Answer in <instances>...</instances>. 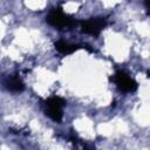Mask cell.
I'll return each instance as SVG.
<instances>
[{
    "label": "cell",
    "instance_id": "obj_1",
    "mask_svg": "<svg viewBox=\"0 0 150 150\" xmlns=\"http://www.w3.org/2000/svg\"><path fill=\"white\" fill-rule=\"evenodd\" d=\"M46 22L57 29H64V28H70L76 25V20L66 14L61 7H56L49 11V13L46 15Z\"/></svg>",
    "mask_w": 150,
    "mask_h": 150
},
{
    "label": "cell",
    "instance_id": "obj_2",
    "mask_svg": "<svg viewBox=\"0 0 150 150\" xmlns=\"http://www.w3.org/2000/svg\"><path fill=\"white\" fill-rule=\"evenodd\" d=\"M45 114L54 122L60 123L63 117V107L66 105V100L60 96H50L45 101Z\"/></svg>",
    "mask_w": 150,
    "mask_h": 150
},
{
    "label": "cell",
    "instance_id": "obj_3",
    "mask_svg": "<svg viewBox=\"0 0 150 150\" xmlns=\"http://www.w3.org/2000/svg\"><path fill=\"white\" fill-rule=\"evenodd\" d=\"M111 80L114 81L116 87L124 93H134L138 87L137 82L132 77H130L129 74H127L124 70H116Z\"/></svg>",
    "mask_w": 150,
    "mask_h": 150
},
{
    "label": "cell",
    "instance_id": "obj_4",
    "mask_svg": "<svg viewBox=\"0 0 150 150\" xmlns=\"http://www.w3.org/2000/svg\"><path fill=\"white\" fill-rule=\"evenodd\" d=\"M105 26H107V19L103 16L90 18L88 20L81 21V30L91 36H98Z\"/></svg>",
    "mask_w": 150,
    "mask_h": 150
},
{
    "label": "cell",
    "instance_id": "obj_5",
    "mask_svg": "<svg viewBox=\"0 0 150 150\" xmlns=\"http://www.w3.org/2000/svg\"><path fill=\"white\" fill-rule=\"evenodd\" d=\"M5 87L7 88V90H9L12 93H21L25 90L23 81L20 79V76H18L15 74H12L6 79Z\"/></svg>",
    "mask_w": 150,
    "mask_h": 150
},
{
    "label": "cell",
    "instance_id": "obj_6",
    "mask_svg": "<svg viewBox=\"0 0 150 150\" xmlns=\"http://www.w3.org/2000/svg\"><path fill=\"white\" fill-rule=\"evenodd\" d=\"M55 46V49L60 53V54H63V55H69V54H73L74 52H76L80 46L79 45H73V43H69L67 41H63V40H59L54 43Z\"/></svg>",
    "mask_w": 150,
    "mask_h": 150
},
{
    "label": "cell",
    "instance_id": "obj_7",
    "mask_svg": "<svg viewBox=\"0 0 150 150\" xmlns=\"http://www.w3.org/2000/svg\"><path fill=\"white\" fill-rule=\"evenodd\" d=\"M70 139H71V142H73V144H74V150H95L90 144L83 142L82 139H80V138H79L76 135H74V134L70 136Z\"/></svg>",
    "mask_w": 150,
    "mask_h": 150
},
{
    "label": "cell",
    "instance_id": "obj_8",
    "mask_svg": "<svg viewBox=\"0 0 150 150\" xmlns=\"http://www.w3.org/2000/svg\"><path fill=\"white\" fill-rule=\"evenodd\" d=\"M144 5H145V7H146L148 13L150 14V1H145V2H144Z\"/></svg>",
    "mask_w": 150,
    "mask_h": 150
},
{
    "label": "cell",
    "instance_id": "obj_9",
    "mask_svg": "<svg viewBox=\"0 0 150 150\" xmlns=\"http://www.w3.org/2000/svg\"><path fill=\"white\" fill-rule=\"evenodd\" d=\"M146 74H148V77H150V71H148Z\"/></svg>",
    "mask_w": 150,
    "mask_h": 150
}]
</instances>
